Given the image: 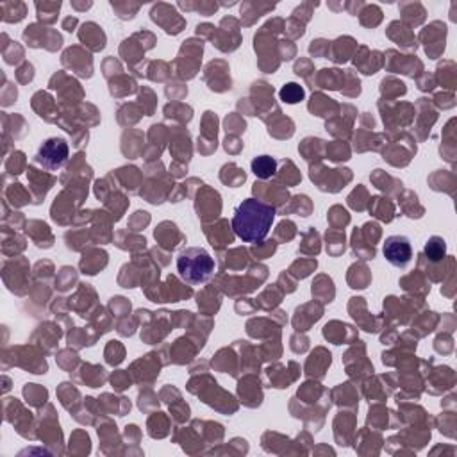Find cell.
<instances>
[{"mask_svg":"<svg viewBox=\"0 0 457 457\" xmlns=\"http://www.w3.org/2000/svg\"><path fill=\"white\" fill-rule=\"evenodd\" d=\"M274 218V205L259 198H247L236 208L232 229L245 243H261L270 232Z\"/></svg>","mask_w":457,"mask_h":457,"instance_id":"1","label":"cell"},{"mask_svg":"<svg viewBox=\"0 0 457 457\" xmlns=\"http://www.w3.org/2000/svg\"><path fill=\"white\" fill-rule=\"evenodd\" d=\"M386 261L397 268H406L413 259V247L406 236H389L382 247Z\"/></svg>","mask_w":457,"mask_h":457,"instance_id":"4","label":"cell"},{"mask_svg":"<svg viewBox=\"0 0 457 457\" xmlns=\"http://www.w3.org/2000/svg\"><path fill=\"white\" fill-rule=\"evenodd\" d=\"M177 270L188 284H202L215 271V259L204 249H188L177 257Z\"/></svg>","mask_w":457,"mask_h":457,"instance_id":"2","label":"cell"},{"mask_svg":"<svg viewBox=\"0 0 457 457\" xmlns=\"http://www.w3.org/2000/svg\"><path fill=\"white\" fill-rule=\"evenodd\" d=\"M445 240L439 238V236H432L427 242V245H425V256H427V259H431L432 263H438V261L445 259Z\"/></svg>","mask_w":457,"mask_h":457,"instance_id":"6","label":"cell"},{"mask_svg":"<svg viewBox=\"0 0 457 457\" xmlns=\"http://www.w3.org/2000/svg\"><path fill=\"white\" fill-rule=\"evenodd\" d=\"M279 97H281L282 102L286 104H296L302 102L306 93H303V88L296 82H289V85H284V88L279 92Z\"/></svg>","mask_w":457,"mask_h":457,"instance_id":"7","label":"cell"},{"mask_svg":"<svg viewBox=\"0 0 457 457\" xmlns=\"http://www.w3.org/2000/svg\"><path fill=\"white\" fill-rule=\"evenodd\" d=\"M66 158H68V145L65 139L61 138H50L41 145L38 150L36 163L48 170H58L65 165Z\"/></svg>","mask_w":457,"mask_h":457,"instance_id":"3","label":"cell"},{"mask_svg":"<svg viewBox=\"0 0 457 457\" xmlns=\"http://www.w3.org/2000/svg\"><path fill=\"white\" fill-rule=\"evenodd\" d=\"M252 172L263 181L271 179L277 173V161L271 156H257L252 161Z\"/></svg>","mask_w":457,"mask_h":457,"instance_id":"5","label":"cell"},{"mask_svg":"<svg viewBox=\"0 0 457 457\" xmlns=\"http://www.w3.org/2000/svg\"><path fill=\"white\" fill-rule=\"evenodd\" d=\"M81 40L82 41H95V47L97 50H100V48H104V43H106V38H104V33L100 31V27H97L95 23H86L85 27H82V33H81Z\"/></svg>","mask_w":457,"mask_h":457,"instance_id":"8","label":"cell"}]
</instances>
